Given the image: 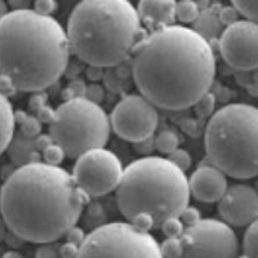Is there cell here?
I'll return each instance as SVG.
<instances>
[{
	"mask_svg": "<svg viewBox=\"0 0 258 258\" xmlns=\"http://www.w3.org/2000/svg\"><path fill=\"white\" fill-rule=\"evenodd\" d=\"M129 61L141 96L165 110L192 107L208 93L216 75L211 43L178 25L145 35Z\"/></svg>",
	"mask_w": 258,
	"mask_h": 258,
	"instance_id": "cell-1",
	"label": "cell"
},
{
	"mask_svg": "<svg viewBox=\"0 0 258 258\" xmlns=\"http://www.w3.org/2000/svg\"><path fill=\"white\" fill-rule=\"evenodd\" d=\"M89 198L61 167L43 161L13 170L0 190V214L22 241L52 244L77 225Z\"/></svg>",
	"mask_w": 258,
	"mask_h": 258,
	"instance_id": "cell-2",
	"label": "cell"
},
{
	"mask_svg": "<svg viewBox=\"0 0 258 258\" xmlns=\"http://www.w3.org/2000/svg\"><path fill=\"white\" fill-rule=\"evenodd\" d=\"M70 54L66 31L52 16L9 11L0 20V92H43L63 75Z\"/></svg>",
	"mask_w": 258,
	"mask_h": 258,
	"instance_id": "cell-3",
	"label": "cell"
},
{
	"mask_svg": "<svg viewBox=\"0 0 258 258\" xmlns=\"http://www.w3.org/2000/svg\"><path fill=\"white\" fill-rule=\"evenodd\" d=\"M70 52L88 66L116 68L129 61L145 36L137 9L128 0H84L66 27Z\"/></svg>",
	"mask_w": 258,
	"mask_h": 258,
	"instance_id": "cell-4",
	"label": "cell"
},
{
	"mask_svg": "<svg viewBox=\"0 0 258 258\" xmlns=\"http://www.w3.org/2000/svg\"><path fill=\"white\" fill-rule=\"evenodd\" d=\"M187 177L168 159L145 156L123 170L116 187L119 211L128 221L144 213L160 226L168 218L179 217L188 207Z\"/></svg>",
	"mask_w": 258,
	"mask_h": 258,
	"instance_id": "cell-5",
	"label": "cell"
},
{
	"mask_svg": "<svg viewBox=\"0 0 258 258\" xmlns=\"http://www.w3.org/2000/svg\"><path fill=\"white\" fill-rule=\"evenodd\" d=\"M257 136L258 111L254 106H223L212 115L204 135V147L211 165L225 176L254 178L258 173Z\"/></svg>",
	"mask_w": 258,
	"mask_h": 258,
	"instance_id": "cell-6",
	"label": "cell"
},
{
	"mask_svg": "<svg viewBox=\"0 0 258 258\" xmlns=\"http://www.w3.org/2000/svg\"><path fill=\"white\" fill-rule=\"evenodd\" d=\"M110 131L105 110L84 97L64 101L54 110L49 124L53 142L63 150L64 155L75 159L89 150L105 147Z\"/></svg>",
	"mask_w": 258,
	"mask_h": 258,
	"instance_id": "cell-7",
	"label": "cell"
},
{
	"mask_svg": "<svg viewBox=\"0 0 258 258\" xmlns=\"http://www.w3.org/2000/svg\"><path fill=\"white\" fill-rule=\"evenodd\" d=\"M77 258H163L159 243L131 223H106L85 235Z\"/></svg>",
	"mask_w": 258,
	"mask_h": 258,
	"instance_id": "cell-8",
	"label": "cell"
},
{
	"mask_svg": "<svg viewBox=\"0 0 258 258\" xmlns=\"http://www.w3.org/2000/svg\"><path fill=\"white\" fill-rule=\"evenodd\" d=\"M123 165L110 150H89L77 159L74 165L73 178L75 185L91 199L105 197L116 190L121 176Z\"/></svg>",
	"mask_w": 258,
	"mask_h": 258,
	"instance_id": "cell-9",
	"label": "cell"
},
{
	"mask_svg": "<svg viewBox=\"0 0 258 258\" xmlns=\"http://www.w3.org/2000/svg\"><path fill=\"white\" fill-rule=\"evenodd\" d=\"M179 239L183 244L181 258H238V238L234 230L220 220H200L186 227Z\"/></svg>",
	"mask_w": 258,
	"mask_h": 258,
	"instance_id": "cell-10",
	"label": "cell"
},
{
	"mask_svg": "<svg viewBox=\"0 0 258 258\" xmlns=\"http://www.w3.org/2000/svg\"><path fill=\"white\" fill-rule=\"evenodd\" d=\"M110 126L117 137L140 144L153 138L159 124L158 110L141 94L123 97L109 116Z\"/></svg>",
	"mask_w": 258,
	"mask_h": 258,
	"instance_id": "cell-11",
	"label": "cell"
},
{
	"mask_svg": "<svg viewBox=\"0 0 258 258\" xmlns=\"http://www.w3.org/2000/svg\"><path fill=\"white\" fill-rule=\"evenodd\" d=\"M258 26L249 21H236L226 26L220 35L218 47L222 58L229 66L240 73L257 69Z\"/></svg>",
	"mask_w": 258,
	"mask_h": 258,
	"instance_id": "cell-12",
	"label": "cell"
},
{
	"mask_svg": "<svg viewBox=\"0 0 258 258\" xmlns=\"http://www.w3.org/2000/svg\"><path fill=\"white\" fill-rule=\"evenodd\" d=\"M218 213L230 227L252 225L258 216L257 192L248 185L230 186L218 202Z\"/></svg>",
	"mask_w": 258,
	"mask_h": 258,
	"instance_id": "cell-13",
	"label": "cell"
},
{
	"mask_svg": "<svg viewBox=\"0 0 258 258\" xmlns=\"http://www.w3.org/2000/svg\"><path fill=\"white\" fill-rule=\"evenodd\" d=\"M188 181V191L202 203L220 202L227 190V178L213 165H200L192 172Z\"/></svg>",
	"mask_w": 258,
	"mask_h": 258,
	"instance_id": "cell-14",
	"label": "cell"
},
{
	"mask_svg": "<svg viewBox=\"0 0 258 258\" xmlns=\"http://www.w3.org/2000/svg\"><path fill=\"white\" fill-rule=\"evenodd\" d=\"M174 8L173 0H142L136 7L141 24L151 32L174 25Z\"/></svg>",
	"mask_w": 258,
	"mask_h": 258,
	"instance_id": "cell-15",
	"label": "cell"
},
{
	"mask_svg": "<svg viewBox=\"0 0 258 258\" xmlns=\"http://www.w3.org/2000/svg\"><path fill=\"white\" fill-rule=\"evenodd\" d=\"M9 158L13 161V164L22 167L30 163H38L40 160V153L35 149V138H26L17 133L13 135L12 141L7 147Z\"/></svg>",
	"mask_w": 258,
	"mask_h": 258,
	"instance_id": "cell-16",
	"label": "cell"
},
{
	"mask_svg": "<svg viewBox=\"0 0 258 258\" xmlns=\"http://www.w3.org/2000/svg\"><path fill=\"white\" fill-rule=\"evenodd\" d=\"M192 30L209 43L218 38L223 31V25L218 18V11H216V7L212 6L204 11H200L199 17L194 22Z\"/></svg>",
	"mask_w": 258,
	"mask_h": 258,
	"instance_id": "cell-17",
	"label": "cell"
},
{
	"mask_svg": "<svg viewBox=\"0 0 258 258\" xmlns=\"http://www.w3.org/2000/svg\"><path fill=\"white\" fill-rule=\"evenodd\" d=\"M15 110L8 97L0 92V154H3L12 141L15 135Z\"/></svg>",
	"mask_w": 258,
	"mask_h": 258,
	"instance_id": "cell-18",
	"label": "cell"
},
{
	"mask_svg": "<svg viewBox=\"0 0 258 258\" xmlns=\"http://www.w3.org/2000/svg\"><path fill=\"white\" fill-rule=\"evenodd\" d=\"M200 15V9L198 7L197 2H190V0H185V2H178L176 3V8H174V17L178 20L182 24H194L197 18Z\"/></svg>",
	"mask_w": 258,
	"mask_h": 258,
	"instance_id": "cell-19",
	"label": "cell"
},
{
	"mask_svg": "<svg viewBox=\"0 0 258 258\" xmlns=\"http://www.w3.org/2000/svg\"><path fill=\"white\" fill-rule=\"evenodd\" d=\"M179 138L173 131H163L154 138V149H156L160 154L169 155L174 150L178 149Z\"/></svg>",
	"mask_w": 258,
	"mask_h": 258,
	"instance_id": "cell-20",
	"label": "cell"
},
{
	"mask_svg": "<svg viewBox=\"0 0 258 258\" xmlns=\"http://www.w3.org/2000/svg\"><path fill=\"white\" fill-rule=\"evenodd\" d=\"M241 258H257V221L248 226L244 232Z\"/></svg>",
	"mask_w": 258,
	"mask_h": 258,
	"instance_id": "cell-21",
	"label": "cell"
},
{
	"mask_svg": "<svg viewBox=\"0 0 258 258\" xmlns=\"http://www.w3.org/2000/svg\"><path fill=\"white\" fill-rule=\"evenodd\" d=\"M238 15H241L245 21L257 24L258 0H234L231 3Z\"/></svg>",
	"mask_w": 258,
	"mask_h": 258,
	"instance_id": "cell-22",
	"label": "cell"
},
{
	"mask_svg": "<svg viewBox=\"0 0 258 258\" xmlns=\"http://www.w3.org/2000/svg\"><path fill=\"white\" fill-rule=\"evenodd\" d=\"M163 258H181L183 254V244L179 238H167L159 244Z\"/></svg>",
	"mask_w": 258,
	"mask_h": 258,
	"instance_id": "cell-23",
	"label": "cell"
},
{
	"mask_svg": "<svg viewBox=\"0 0 258 258\" xmlns=\"http://www.w3.org/2000/svg\"><path fill=\"white\" fill-rule=\"evenodd\" d=\"M214 106H216V96L211 92L206 93L203 97H200L197 103L192 106L198 116L208 117L213 114Z\"/></svg>",
	"mask_w": 258,
	"mask_h": 258,
	"instance_id": "cell-24",
	"label": "cell"
},
{
	"mask_svg": "<svg viewBox=\"0 0 258 258\" xmlns=\"http://www.w3.org/2000/svg\"><path fill=\"white\" fill-rule=\"evenodd\" d=\"M167 159L174 167H177L181 172H183V173H185L191 165V156L188 154V151H186L183 149H179V147L174 150L173 153H170Z\"/></svg>",
	"mask_w": 258,
	"mask_h": 258,
	"instance_id": "cell-25",
	"label": "cell"
},
{
	"mask_svg": "<svg viewBox=\"0 0 258 258\" xmlns=\"http://www.w3.org/2000/svg\"><path fill=\"white\" fill-rule=\"evenodd\" d=\"M41 133V123L36 119V116H27L26 120L22 124H20V135H22L26 138H34L38 137Z\"/></svg>",
	"mask_w": 258,
	"mask_h": 258,
	"instance_id": "cell-26",
	"label": "cell"
},
{
	"mask_svg": "<svg viewBox=\"0 0 258 258\" xmlns=\"http://www.w3.org/2000/svg\"><path fill=\"white\" fill-rule=\"evenodd\" d=\"M161 231L167 238H179L183 231H185V226L182 225L178 217L168 218L160 225Z\"/></svg>",
	"mask_w": 258,
	"mask_h": 258,
	"instance_id": "cell-27",
	"label": "cell"
},
{
	"mask_svg": "<svg viewBox=\"0 0 258 258\" xmlns=\"http://www.w3.org/2000/svg\"><path fill=\"white\" fill-rule=\"evenodd\" d=\"M64 156L66 155H64L63 150H62L58 145L54 144V145H52L50 147H48L44 153H43V159H44V161H43V163H45V164H48V165H54V167H58L62 161H63Z\"/></svg>",
	"mask_w": 258,
	"mask_h": 258,
	"instance_id": "cell-28",
	"label": "cell"
},
{
	"mask_svg": "<svg viewBox=\"0 0 258 258\" xmlns=\"http://www.w3.org/2000/svg\"><path fill=\"white\" fill-rule=\"evenodd\" d=\"M129 223H131L136 230L142 232H149L150 230L155 227V222H154L153 218L144 213H140L137 214V216H135L132 220L129 221Z\"/></svg>",
	"mask_w": 258,
	"mask_h": 258,
	"instance_id": "cell-29",
	"label": "cell"
},
{
	"mask_svg": "<svg viewBox=\"0 0 258 258\" xmlns=\"http://www.w3.org/2000/svg\"><path fill=\"white\" fill-rule=\"evenodd\" d=\"M84 98H87L91 102L100 105L103 101V98H105V89L98 83H91L89 85H87Z\"/></svg>",
	"mask_w": 258,
	"mask_h": 258,
	"instance_id": "cell-30",
	"label": "cell"
},
{
	"mask_svg": "<svg viewBox=\"0 0 258 258\" xmlns=\"http://www.w3.org/2000/svg\"><path fill=\"white\" fill-rule=\"evenodd\" d=\"M218 18H220L221 24L223 26H230V25L235 24L236 21H239V15L232 6L220 7V9H218Z\"/></svg>",
	"mask_w": 258,
	"mask_h": 258,
	"instance_id": "cell-31",
	"label": "cell"
},
{
	"mask_svg": "<svg viewBox=\"0 0 258 258\" xmlns=\"http://www.w3.org/2000/svg\"><path fill=\"white\" fill-rule=\"evenodd\" d=\"M200 217H202V216H200V212L198 211L197 208H194V207H186V208L182 211V213L179 214L178 218L182 222V225L186 226V227H190V226L199 222V221L202 220Z\"/></svg>",
	"mask_w": 258,
	"mask_h": 258,
	"instance_id": "cell-32",
	"label": "cell"
},
{
	"mask_svg": "<svg viewBox=\"0 0 258 258\" xmlns=\"http://www.w3.org/2000/svg\"><path fill=\"white\" fill-rule=\"evenodd\" d=\"M34 8L32 11H35L36 13L41 16H45V17H50V15L56 12L57 9V3L54 0H38L34 3Z\"/></svg>",
	"mask_w": 258,
	"mask_h": 258,
	"instance_id": "cell-33",
	"label": "cell"
},
{
	"mask_svg": "<svg viewBox=\"0 0 258 258\" xmlns=\"http://www.w3.org/2000/svg\"><path fill=\"white\" fill-rule=\"evenodd\" d=\"M68 91L70 92L73 98H83L85 96V89H87V84H85L84 80L82 79H73L69 85L66 87Z\"/></svg>",
	"mask_w": 258,
	"mask_h": 258,
	"instance_id": "cell-34",
	"label": "cell"
},
{
	"mask_svg": "<svg viewBox=\"0 0 258 258\" xmlns=\"http://www.w3.org/2000/svg\"><path fill=\"white\" fill-rule=\"evenodd\" d=\"M84 239L85 232L83 231L80 227H77V226L71 227V229L66 232V240H68V243L74 244V245L80 246L83 241H84Z\"/></svg>",
	"mask_w": 258,
	"mask_h": 258,
	"instance_id": "cell-35",
	"label": "cell"
},
{
	"mask_svg": "<svg viewBox=\"0 0 258 258\" xmlns=\"http://www.w3.org/2000/svg\"><path fill=\"white\" fill-rule=\"evenodd\" d=\"M48 96L44 92H38V93H34L29 100V107L32 111H38L39 109H41L43 106L47 105Z\"/></svg>",
	"mask_w": 258,
	"mask_h": 258,
	"instance_id": "cell-36",
	"label": "cell"
},
{
	"mask_svg": "<svg viewBox=\"0 0 258 258\" xmlns=\"http://www.w3.org/2000/svg\"><path fill=\"white\" fill-rule=\"evenodd\" d=\"M36 258H58V249L56 246L50 244H43V245L36 250Z\"/></svg>",
	"mask_w": 258,
	"mask_h": 258,
	"instance_id": "cell-37",
	"label": "cell"
},
{
	"mask_svg": "<svg viewBox=\"0 0 258 258\" xmlns=\"http://www.w3.org/2000/svg\"><path fill=\"white\" fill-rule=\"evenodd\" d=\"M78 252H79V246L68 243V241L58 248V255L61 258H77Z\"/></svg>",
	"mask_w": 258,
	"mask_h": 258,
	"instance_id": "cell-38",
	"label": "cell"
},
{
	"mask_svg": "<svg viewBox=\"0 0 258 258\" xmlns=\"http://www.w3.org/2000/svg\"><path fill=\"white\" fill-rule=\"evenodd\" d=\"M53 117H54V110L50 109L49 106H43L41 109H39L36 111V119L40 121L41 124H50V121L53 120Z\"/></svg>",
	"mask_w": 258,
	"mask_h": 258,
	"instance_id": "cell-39",
	"label": "cell"
},
{
	"mask_svg": "<svg viewBox=\"0 0 258 258\" xmlns=\"http://www.w3.org/2000/svg\"><path fill=\"white\" fill-rule=\"evenodd\" d=\"M52 145H54L52 137L49 135H39L35 138V149L38 150L39 153H44L48 147H50Z\"/></svg>",
	"mask_w": 258,
	"mask_h": 258,
	"instance_id": "cell-40",
	"label": "cell"
},
{
	"mask_svg": "<svg viewBox=\"0 0 258 258\" xmlns=\"http://www.w3.org/2000/svg\"><path fill=\"white\" fill-rule=\"evenodd\" d=\"M105 75V69L97 68V66H88L87 69V77L92 83H98L103 79Z\"/></svg>",
	"mask_w": 258,
	"mask_h": 258,
	"instance_id": "cell-41",
	"label": "cell"
},
{
	"mask_svg": "<svg viewBox=\"0 0 258 258\" xmlns=\"http://www.w3.org/2000/svg\"><path fill=\"white\" fill-rule=\"evenodd\" d=\"M29 116V115L26 114V111H24V110H17V111H15V114H13V119H15V124H22L25 120H26V117Z\"/></svg>",
	"mask_w": 258,
	"mask_h": 258,
	"instance_id": "cell-42",
	"label": "cell"
},
{
	"mask_svg": "<svg viewBox=\"0 0 258 258\" xmlns=\"http://www.w3.org/2000/svg\"><path fill=\"white\" fill-rule=\"evenodd\" d=\"M103 213V209L101 208L100 204H97V203H93L89 206V214H92L93 217H97L98 214Z\"/></svg>",
	"mask_w": 258,
	"mask_h": 258,
	"instance_id": "cell-43",
	"label": "cell"
},
{
	"mask_svg": "<svg viewBox=\"0 0 258 258\" xmlns=\"http://www.w3.org/2000/svg\"><path fill=\"white\" fill-rule=\"evenodd\" d=\"M7 234H8V229H7L6 222L3 221V218L0 217V241H3L6 239Z\"/></svg>",
	"mask_w": 258,
	"mask_h": 258,
	"instance_id": "cell-44",
	"label": "cell"
},
{
	"mask_svg": "<svg viewBox=\"0 0 258 258\" xmlns=\"http://www.w3.org/2000/svg\"><path fill=\"white\" fill-rule=\"evenodd\" d=\"M8 12H9L8 4L4 3L3 0H0V20H2V18H3Z\"/></svg>",
	"mask_w": 258,
	"mask_h": 258,
	"instance_id": "cell-45",
	"label": "cell"
},
{
	"mask_svg": "<svg viewBox=\"0 0 258 258\" xmlns=\"http://www.w3.org/2000/svg\"><path fill=\"white\" fill-rule=\"evenodd\" d=\"M2 258H9V257H6V255H4V257H2Z\"/></svg>",
	"mask_w": 258,
	"mask_h": 258,
	"instance_id": "cell-46",
	"label": "cell"
}]
</instances>
